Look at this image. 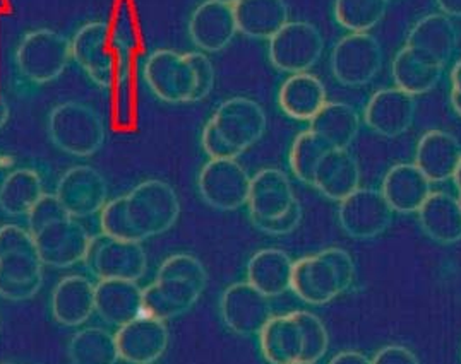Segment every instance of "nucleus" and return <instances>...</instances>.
Instances as JSON below:
<instances>
[{
	"label": "nucleus",
	"instance_id": "1",
	"mask_svg": "<svg viewBox=\"0 0 461 364\" xmlns=\"http://www.w3.org/2000/svg\"><path fill=\"white\" fill-rule=\"evenodd\" d=\"M72 60L95 86H119L131 74L132 36L105 21H89L71 38Z\"/></svg>",
	"mask_w": 461,
	"mask_h": 364
},
{
	"label": "nucleus",
	"instance_id": "2",
	"mask_svg": "<svg viewBox=\"0 0 461 364\" xmlns=\"http://www.w3.org/2000/svg\"><path fill=\"white\" fill-rule=\"evenodd\" d=\"M47 134L54 147L74 157L95 156L107 139L102 115L76 100L55 104L47 117Z\"/></svg>",
	"mask_w": 461,
	"mask_h": 364
},
{
	"label": "nucleus",
	"instance_id": "3",
	"mask_svg": "<svg viewBox=\"0 0 461 364\" xmlns=\"http://www.w3.org/2000/svg\"><path fill=\"white\" fill-rule=\"evenodd\" d=\"M124 197L129 223L141 243L170 231L177 223V191L163 180H144Z\"/></svg>",
	"mask_w": 461,
	"mask_h": 364
},
{
	"label": "nucleus",
	"instance_id": "4",
	"mask_svg": "<svg viewBox=\"0 0 461 364\" xmlns=\"http://www.w3.org/2000/svg\"><path fill=\"white\" fill-rule=\"evenodd\" d=\"M71 60V40L49 28L26 33L19 40L14 52L19 75L36 86L57 81Z\"/></svg>",
	"mask_w": 461,
	"mask_h": 364
},
{
	"label": "nucleus",
	"instance_id": "5",
	"mask_svg": "<svg viewBox=\"0 0 461 364\" xmlns=\"http://www.w3.org/2000/svg\"><path fill=\"white\" fill-rule=\"evenodd\" d=\"M142 79L163 103H193L195 72L187 53L160 49L149 53L142 64Z\"/></svg>",
	"mask_w": 461,
	"mask_h": 364
},
{
	"label": "nucleus",
	"instance_id": "6",
	"mask_svg": "<svg viewBox=\"0 0 461 364\" xmlns=\"http://www.w3.org/2000/svg\"><path fill=\"white\" fill-rule=\"evenodd\" d=\"M83 263L98 280L117 279L138 282L148 271V257L141 243L113 240L104 233L91 236Z\"/></svg>",
	"mask_w": 461,
	"mask_h": 364
},
{
	"label": "nucleus",
	"instance_id": "7",
	"mask_svg": "<svg viewBox=\"0 0 461 364\" xmlns=\"http://www.w3.org/2000/svg\"><path fill=\"white\" fill-rule=\"evenodd\" d=\"M324 40L320 30L305 21H290L269 40L267 57L275 69L285 74H303L320 62Z\"/></svg>",
	"mask_w": 461,
	"mask_h": 364
},
{
	"label": "nucleus",
	"instance_id": "8",
	"mask_svg": "<svg viewBox=\"0 0 461 364\" xmlns=\"http://www.w3.org/2000/svg\"><path fill=\"white\" fill-rule=\"evenodd\" d=\"M197 191L210 208L237 210L248 206L250 176L237 159H210L197 174Z\"/></svg>",
	"mask_w": 461,
	"mask_h": 364
},
{
	"label": "nucleus",
	"instance_id": "9",
	"mask_svg": "<svg viewBox=\"0 0 461 364\" xmlns=\"http://www.w3.org/2000/svg\"><path fill=\"white\" fill-rule=\"evenodd\" d=\"M384 55L371 33L343 36L331 53V70L341 86L369 84L383 67Z\"/></svg>",
	"mask_w": 461,
	"mask_h": 364
},
{
	"label": "nucleus",
	"instance_id": "10",
	"mask_svg": "<svg viewBox=\"0 0 461 364\" xmlns=\"http://www.w3.org/2000/svg\"><path fill=\"white\" fill-rule=\"evenodd\" d=\"M210 121L237 156L258 144L267 132V113L263 106L244 96L225 100L216 108Z\"/></svg>",
	"mask_w": 461,
	"mask_h": 364
},
{
	"label": "nucleus",
	"instance_id": "11",
	"mask_svg": "<svg viewBox=\"0 0 461 364\" xmlns=\"http://www.w3.org/2000/svg\"><path fill=\"white\" fill-rule=\"evenodd\" d=\"M393 209L375 189H358L338 206L339 227L355 240H373L388 231Z\"/></svg>",
	"mask_w": 461,
	"mask_h": 364
},
{
	"label": "nucleus",
	"instance_id": "12",
	"mask_svg": "<svg viewBox=\"0 0 461 364\" xmlns=\"http://www.w3.org/2000/svg\"><path fill=\"white\" fill-rule=\"evenodd\" d=\"M220 316L225 327L240 337H258L275 316L271 299L248 280L229 286L220 297Z\"/></svg>",
	"mask_w": 461,
	"mask_h": 364
},
{
	"label": "nucleus",
	"instance_id": "13",
	"mask_svg": "<svg viewBox=\"0 0 461 364\" xmlns=\"http://www.w3.org/2000/svg\"><path fill=\"white\" fill-rule=\"evenodd\" d=\"M55 197L72 219H85L100 214L108 202V183L98 170L81 164L72 166L60 176Z\"/></svg>",
	"mask_w": 461,
	"mask_h": 364
},
{
	"label": "nucleus",
	"instance_id": "14",
	"mask_svg": "<svg viewBox=\"0 0 461 364\" xmlns=\"http://www.w3.org/2000/svg\"><path fill=\"white\" fill-rule=\"evenodd\" d=\"M33 238L43 265L68 269L85 262L91 235L77 219L66 218L45 226L33 235Z\"/></svg>",
	"mask_w": 461,
	"mask_h": 364
},
{
	"label": "nucleus",
	"instance_id": "15",
	"mask_svg": "<svg viewBox=\"0 0 461 364\" xmlns=\"http://www.w3.org/2000/svg\"><path fill=\"white\" fill-rule=\"evenodd\" d=\"M415 115V96L396 86L379 89L364 108V121L369 130L386 139L403 136L413 125Z\"/></svg>",
	"mask_w": 461,
	"mask_h": 364
},
{
	"label": "nucleus",
	"instance_id": "16",
	"mask_svg": "<svg viewBox=\"0 0 461 364\" xmlns=\"http://www.w3.org/2000/svg\"><path fill=\"white\" fill-rule=\"evenodd\" d=\"M290 291L311 306H322L345 295L337 271L321 252L294 262Z\"/></svg>",
	"mask_w": 461,
	"mask_h": 364
},
{
	"label": "nucleus",
	"instance_id": "17",
	"mask_svg": "<svg viewBox=\"0 0 461 364\" xmlns=\"http://www.w3.org/2000/svg\"><path fill=\"white\" fill-rule=\"evenodd\" d=\"M115 342L125 363L153 364L165 354L170 333L165 322L141 315L117 330Z\"/></svg>",
	"mask_w": 461,
	"mask_h": 364
},
{
	"label": "nucleus",
	"instance_id": "18",
	"mask_svg": "<svg viewBox=\"0 0 461 364\" xmlns=\"http://www.w3.org/2000/svg\"><path fill=\"white\" fill-rule=\"evenodd\" d=\"M187 30L191 41L203 53L225 50L239 33L233 7L216 0H204L195 7Z\"/></svg>",
	"mask_w": 461,
	"mask_h": 364
},
{
	"label": "nucleus",
	"instance_id": "19",
	"mask_svg": "<svg viewBox=\"0 0 461 364\" xmlns=\"http://www.w3.org/2000/svg\"><path fill=\"white\" fill-rule=\"evenodd\" d=\"M458 33L451 18L441 13L429 14L415 22L407 38L408 50L432 66L444 67L456 50Z\"/></svg>",
	"mask_w": 461,
	"mask_h": 364
},
{
	"label": "nucleus",
	"instance_id": "20",
	"mask_svg": "<svg viewBox=\"0 0 461 364\" xmlns=\"http://www.w3.org/2000/svg\"><path fill=\"white\" fill-rule=\"evenodd\" d=\"M297 200L288 176L282 170L265 168L250 178L249 219L280 218Z\"/></svg>",
	"mask_w": 461,
	"mask_h": 364
},
{
	"label": "nucleus",
	"instance_id": "21",
	"mask_svg": "<svg viewBox=\"0 0 461 364\" xmlns=\"http://www.w3.org/2000/svg\"><path fill=\"white\" fill-rule=\"evenodd\" d=\"M95 313L112 327H124L142 315V289L138 282L107 279L95 289Z\"/></svg>",
	"mask_w": 461,
	"mask_h": 364
},
{
	"label": "nucleus",
	"instance_id": "22",
	"mask_svg": "<svg viewBox=\"0 0 461 364\" xmlns=\"http://www.w3.org/2000/svg\"><path fill=\"white\" fill-rule=\"evenodd\" d=\"M381 193L394 214H417L432 191L415 163H398L384 174Z\"/></svg>",
	"mask_w": 461,
	"mask_h": 364
},
{
	"label": "nucleus",
	"instance_id": "23",
	"mask_svg": "<svg viewBox=\"0 0 461 364\" xmlns=\"http://www.w3.org/2000/svg\"><path fill=\"white\" fill-rule=\"evenodd\" d=\"M43 267L38 250L0 257V297L14 303L35 297L43 286Z\"/></svg>",
	"mask_w": 461,
	"mask_h": 364
},
{
	"label": "nucleus",
	"instance_id": "24",
	"mask_svg": "<svg viewBox=\"0 0 461 364\" xmlns=\"http://www.w3.org/2000/svg\"><path fill=\"white\" fill-rule=\"evenodd\" d=\"M96 284L86 276H66L50 296V312L62 327H79L95 313Z\"/></svg>",
	"mask_w": 461,
	"mask_h": 364
},
{
	"label": "nucleus",
	"instance_id": "25",
	"mask_svg": "<svg viewBox=\"0 0 461 364\" xmlns=\"http://www.w3.org/2000/svg\"><path fill=\"white\" fill-rule=\"evenodd\" d=\"M460 161V140L449 132L429 130L417 144L415 164L430 183L453 180Z\"/></svg>",
	"mask_w": 461,
	"mask_h": 364
},
{
	"label": "nucleus",
	"instance_id": "26",
	"mask_svg": "<svg viewBox=\"0 0 461 364\" xmlns=\"http://www.w3.org/2000/svg\"><path fill=\"white\" fill-rule=\"evenodd\" d=\"M312 187L328 200L341 202L360 189V166L350 149H331L321 159Z\"/></svg>",
	"mask_w": 461,
	"mask_h": 364
},
{
	"label": "nucleus",
	"instance_id": "27",
	"mask_svg": "<svg viewBox=\"0 0 461 364\" xmlns=\"http://www.w3.org/2000/svg\"><path fill=\"white\" fill-rule=\"evenodd\" d=\"M239 33L252 40H271L290 22L285 0H239L233 5Z\"/></svg>",
	"mask_w": 461,
	"mask_h": 364
},
{
	"label": "nucleus",
	"instance_id": "28",
	"mask_svg": "<svg viewBox=\"0 0 461 364\" xmlns=\"http://www.w3.org/2000/svg\"><path fill=\"white\" fill-rule=\"evenodd\" d=\"M258 342L267 364H295L302 361L303 337L294 312L275 315L258 333Z\"/></svg>",
	"mask_w": 461,
	"mask_h": 364
},
{
	"label": "nucleus",
	"instance_id": "29",
	"mask_svg": "<svg viewBox=\"0 0 461 364\" xmlns=\"http://www.w3.org/2000/svg\"><path fill=\"white\" fill-rule=\"evenodd\" d=\"M419 225L427 238L439 244H455L461 242L460 199L446 193L432 191L424 206L419 209Z\"/></svg>",
	"mask_w": 461,
	"mask_h": 364
},
{
	"label": "nucleus",
	"instance_id": "30",
	"mask_svg": "<svg viewBox=\"0 0 461 364\" xmlns=\"http://www.w3.org/2000/svg\"><path fill=\"white\" fill-rule=\"evenodd\" d=\"M294 261L280 248H263L248 262L246 276L250 286L269 299L280 297L290 291Z\"/></svg>",
	"mask_w": 461,
	"mask_h": 364
},
{
	"label": "nucleus",
	"instance_id": "31",
	"mask_svg": "<svg viewBox=\"0 0 461 364\" xmlns=\"http://www.w3.org/2000/svg\"><path fill=\"white\" fill-rule=\"evenodd\" d=\"M326 103V87L321 79L309 72L290 75L278 93L282 111L294 120H312Z\"/></svg>",
	"mask_w": 461,
	"mask_h": 364
},
{
	"label": "nucleus",
	"instance_id": "32",
	"mask_svg": "<svg viewBox=\"0 0 461 364\" xmlns=\"http://www.w3.org/2000/svg\"><path fill=\"white\" fill-rule=\"evenodd\" d=\"M309 123V130L333 149H350L360 130V117L354 106L338 102H328Z\"/></svg>",
	"mask_w": 461,
	"mask_h": 364
},
{
	"label": "nucleus",
	"instance_id": "33",
	"mask_svg": "<svg viewBox=\"0 0 461 364\" xmlns=\"http://www.w3.org/2000/svg\"><path fill=\"white\" fill-rule=\"evenodd\" d=\"M43 195V180L36 170H13L0 183V212L7 218H26Z\"/></svg>",
	"mask_w": 461,
	"mask_h": 364
},
{
	"label": "nucleus",
	"instance_id": "34",
	"mask_svg": "<svg viewBox=\"0 0 461 364\" xmlns=\"http://www.w3.org/2000/svg\"><path fill=\"white\" fill-rule=\"evenodd\" d=\"M443 69L439 66L429 64L403 47L393 60L391 74L396 87L403 89L411 96H420L438 86L443 77Z\"/></svg>",
	"mask_w": 461,
	"mask_h": 364
},
{
	"label": "nucleus",
	"instance_id": "35",
	"mask_svg": "<svg viewBox=\"0 0 461 364\" xmlns=\"http://www.w3.org/2000/svg\"><path fill=\"white\" fill-rule=\"evenodd\" d=\"M71 364H117L121 361L115 335L100 327L76 332L68 344Z\"/></svg>",
	"mask_w": 461,
	"mask_h": 364
},
{
	"label": "nucleus",
	"instance_id": "36",
	"mask_svg": "<svg viewBox=\"0 0 461 364\" xmlns=\"http://www.w3.org/2000/svg\"><path fill=\"white\" fill-rule=\"evenodd\" d=\"M388 0H335V19L350 33H369L386 16Z\"/></svg>",
	"mask_w": 461,
	"mask_h": 364
},
{
	"label": "nucleus",
	"instance_id": "37",
	"mask_svg": "<svg viewBox=\"0 0 461 364\" xmlns=\"http://www.w3.org/2000/svg\"><path fill=\"white\" fill-rule=\"evenodd\" d=\"M333 147L316 136L312 130L301 132L290 149V170L302 183L311 185L314 182V174L320 166L321 159L326 156Z\"/></svg>",
	"mask_w": 461,
	"mask_h": 364
},
{
	"label": "nucleus",
	"instance_id": "38",
	"mask_svg": "<svg viewBox=\"0 0 461 364\" xmlns=\"http://www.w3.org/2000/svg\"><path fill=\"white\" fill-rule=\"evenodd\" d=\"M294 316L299 324L303 337V352L301 363L318 364L330 349V333L318 315L295 310Z\"/></svg>",
	"mask_w": 461,
	"mask_h": 364
},
{
	"label": "nucleus",
	"instance_id": "39",
	"mask_svg": "<svg viewBox=\"0 0 461 364\" xmlns=\"http://www.w3.org/2000/svg\"><path fill=\"white\" fill-rule=\"evenodd\" d=\"M157 278L160 279H180L193 282L203 291L208 286V272L203 262L199 261L191 253H176L168 259L161 262L157 272Z\"/></svg>",
	"mask_w": 461,
	"mask_h": 364
},
{
	"label": "nucleus",
	"instance_id": "40",
	"mask_svg": "<svg viewBox=\"0 0 461 364\" xmlns=\"http://www.w3.org/2000/svg\"><path fill=\"white\" fill-rule=\"evenodd\" d=\"M100 227L102 233L113 238V240H122V242H140L136 231L129 223L127 210H125V197H117L113 200H108L107 206L102 209L100 212Z\"/></svg>",
	"mask_w": 461,
	"mask_h": 364
},
{
	"label": "nucleus",
	"instance_id": "41",
	"mask_svg": "<svg viewBox=\"0 0 461 364\" xmlns=\"http://www.w3.org/2000/svg\"><path fill=\"white\" fill-rule=\"evenodd\" d=\"M161 295L165 296L178 312L185 315L194 308L201 295L204 293L201 288H197L193 282L180 280V279H155L153 282Z\"/></svg>",
	"mask_w": 461,
	"mask_h": 364
},
{
	"label": "nucleus",
	"instance_id": "42",
	"mask_svg": "<svg viewBox=\"0 0 461 364\" xmlns=\"http://www.w3.org/2000/svg\"><path fill=\"white\" fill-rule=\"evenodd\" d=\"M66 218H71V216L66 212V209L62 208L55 193H45L26 216L28 231L32 235H36L45 226L52 225Z\"/></svg>",
	"mask_w": 461,
	"mask_h": 364
},
{
	"label": "nucleus",
	"instance_id": "43",
	"mask_svg": "<svg viewBox=\"0 0 461 364\" xmlns=\"http://www.w3.org/2000/svg\"><path fill=\"white\" fill-rule=\"evenodd\" d=\"M302 218H303V209H302L301 200H297L280 218H275V219H250V223L254 225L256 229H259L261 233L269 235V236H286L301 226Z\"/></svg>",
	"mask_w": 461,
	"mask_h": 364
},
{
	"label": "nucleus",
	"instance_id": "44",
	"mask_svg": "<svg viewBox=\"0 0 461 364\" xmlns=\"http://www.w3.org/2000/svg\"><path fill=\"white\" fill-rule=\"evenodd\" d=\"M187 57L195 72V94L193 103L203 102L213 91L216 81L213 62L203 52H187Z\"/></svg>",
	"mask_w": 461,
	"mask_h": 364
},
{
	"label": "nucleus",
	"instance_id": "45",
	"mask_svg": "<svg viewBox=\"0 0 461 364\" xmlns=\"http://www.w3.org/2000/svg\"><path fill=\"white\" fill-rule=\"evenodd\" d=\"M142 315L157 318L161 322H168V320L182 316L178 308H176L165 296L161 295L155 284H149L148 288L142 289Z\"/></svg>",
	"mask_w": 461,
	"mask_h": 364
},
{
	"label": "nucleus",
	"instance_id": "46",
	"mask_svg": "<svg viewBox=\"0 0 461 364\" xmlns=\"http://www.w3.org/2000/svg\"><path fill=\"white\" fill-rule=\"evenodd\" d=\"M36 243L28 227L4 225L0 227V257L16 252H35Z\"/></svg>",
	"mask_w": 461,
	"mask_h": 364
},
{
	"label": "nucleus",
	"instance_id": "47",
	"mask_svg": "<svg viewBox=\"0 0 461 364\" xmlns=\"http://www.w3.org/2000/svg\"><path fill=\"white\" fill-rule=\"evenodd\" d=\"M321 253L331 262V265L335 267L337 271L338 278L339 282L343 286V291H350L352 286H354L355 276H357V271H355V262L352 259V255L343 250V248H337V246H331V248H326V250H321Z\"/></svg>",
	"mask_w": 461,
	"mask_h": 364
},
{
	"label": "nucleus",
	"instance_id": "48",
	"mask_svg": "<svg viewBox=\"0 0 461 364\" xmlns=\"http://www.w3.org/2000/svg\"><path fill=\"white\" fill-rule=\"evenodd\" d=\"M201 146L210 159H237L239 157L231 151L230 146L220 138V134L216 132L213 123L210 120L203 129Z\"/></svg>",
	"mask_w": 461,
	"mask_h": 364
},
{
	"label": "nucleus",
	"instance_id": "49",
	"mask_svg": "<svg viewBox=\"0 0 461 364\" xmlns=\"http://www.w3.org/2000/svg\"><path fill=\"white\" fill-rule=\"evenodd\" d=\"M371 364H420V361L417 354L407 346L390 344V346L381 347L374 354Z\"/></svg>",
	"mask_w": 461,
	"mask_h": 364
},
{
	"label": "nucleus",
	"instance_id": "50",
	"mask_svg": "<svg viewBox=\"0 0 461 364\" xmlns=\"http://www.w3.org/2000/svg\"><path fill=\"white\" fill-rule=\"evenodd\" d=\"M328 364H371V358H367L364 352L347 349L335 354Z\"/></svg>",
	"mask_w": 461,
	"mask_h": 364
},
{
	"label": "nucleus",
	"instance_id": "51",
	"mask_svg": "<svg viewBox=\"0 0 461 364\" xmlns=\"http://www.w3.org/2000/svg\"><path fill=\"white\" fill-rule=\"evenodd\" d=\"M441 14L447 18H461V0H436Z\"/></svg>",
	"mask_w": 461,
	"mask_h": 364
},
{
	"label": "nucleus",
	"instance_id": "52",
	"mask_svg": "<svg viewBox=\"0 0 461 364\" xmlns=\"http://www.w3.org/2000/svg\"><path fill=\"white\" fill-rule=\"evenodd\" d=\"M451 91L461 94V60L451 70Z\"/></svg>",
	"mask_w": 461,
	"mask_h": 364
},
{
	"label": "nucleus",
	"instance_id": "53",
	"mask_svg": "<svg viewBox=\"0 0 461 364\" xmlns=\"http://www.w3.org/2000/svg\"><path fill=\"white\" fill-rule=\"evenodd\" d=\"M9 117H11V108H9V103L0 96V129H4V125L7 123Z\"/></svg>",
	"mask_w": 461,
	"mask_h": 364
},
{
	"label": "nucleus",
	"instance_id": "54",
	"mask_svg": "<svg viewBox=\"0 0 461 364\" xmlns=\"http://www.w3.org/2000/svg\"><path fill=\"white\" fill-rule=\"evenodd\" d=\"M449 103H451L453 111H455L458 117H461V94L451 91V94H449Z\"/></svg>",
	"mask_w": 461,
	"mask_h": 364
},
{
	"label": "nucleus",
	"instance_id": "55",
	"mask_svg": "<svg viewBox=\"0 0 461 364\" xmlns=\"http://www.w3.org/2000/svg\"><path fill=\"white\" fill-rule=\"evenodd\" d=\"M453 182H455V185H456V189L458 191H461V161L460 164H458V168H456V173L453 176Z\"/></svg>",
	"mask_w": 461,
	"mask_h": 364
},
{
	"label": "nucleus",
	"instance_id": "56",
	"mask_svg": "<svg viewBox=\"0 0 461 364\" xmlns=\"http://www.w3.org/2000/svg\"><path fill=\"white\" fill-rule=\"evenodd\" d=\"M216 2H221V4H227V5H233V4L239 2V0H216Z\"/></svg>",
	"mask_w": 461,
	"mask_h": 364
},
{
	"label": "nucleus",
	"instance_id": "57",
	"mask_svg": "<svg viewBox=\"0 0 461 364\" xmlns=\"http://www.w3.org/2000/svg\"><path fill=\"white\" fill-rule=\"evenodd\" d=\"M458 199H460V204H461V191H460V195H458Z\"/></svg>",
	"mask_w": 461,
	"mask_h": 364
},
{
	"label": "nucleus",
	"instance_id": "58",
	"mask_svg": "<svg viewBox=\"0 0 461 364\" xmlns=\"http://www.w3.org/2000/svg\"><path fill=\"white\" fill-rule=\"evenodd\" d=\"M295 364H307V363H295Z\"/></svg>",
	"mask_w": 461,
	"mask_h": 364
},
{
	"label": "nucleus",
	"instance_id": "59",
	"mask_svg": "<svg viewBox=\"0 0 461 364\" xmlns=\"http://www.w3.org/2000/svg\"><path fill=\"white\" fill-rule=\"evenodd\" d=\"M4 364H13V363H4Z\"/></svg>",
	"mask_w": 461,
	"mask_h": 364
},
{
	"label": "nucleus",
	"instance_id": "60",
	"mask_svg": "<svg viewBox=\"0 0 461 364\" xmlns=\"http://www.w3.org/2000/svg\"><path fill=\"white\" fill-rule=\"evenodd\" d=\"M388 2H391V0H388Z\"/></svg>",
	"mask_w": 461,
	"mask_h": 364
}]
</instances>
